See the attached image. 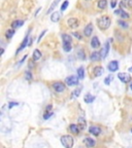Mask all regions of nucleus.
<instances>
[{"instance_id":"31","label":"nucleus","mask_w":132,"mask_h":148,"mask_svg":"<svg viewBox=\"0 0 132 148\" xmlns=\"http://www.w3.org/2000/svg\"><path fill=\"white\" fill-rule=\"evenodd\" d=\"M32 77H33V75H32V73H31L30 71H26V72H25V78H26L27 80H31Z\"/></svg>"},{"instance_id":"39","label":"nucleus","mask_w":132,"mask_h":148,"mask_svg":"<svg viewBox=\"0 0 132 148\" xmlns=\"http://www.w3.org/2000/svg\"><path fill=\"white\" fill-rule=\"evenodd\" d=\"M17 105H18L17 102H10V103L8 104V109H11L13 106H17Z\"/></svg>"},{"instance_id":"7","label":"nucleus","mask_w":132,"mask_h":148,"mask_svg":"<svg viewBox=\"0 0 132 148\" xmlns=\"http://www.w3.org/2000/svg\"><path fill=\"white\" fill-rule=\"evenodd\" d=\"M107 69L109 70L110 72H116L119 70V62L114 60V61H110L107 65Z\"/></svg>"},{"instance_id":"38","label":"nucleus","mask_w":132,"mask_h":148,"mask_svg":"<svg viewBox=\"0 0 132 148\" xmlns=\"http://www.w3.org/2000/svg\"><path fill=\"white\" fill-rule=\"evenodd\" d=\"M117 4H118L117 0H110V6H112V8H116Z\"/></svg>"},{"instance_id":"29","label":"nucleus","mask_w":132,"mask_h":148,"mask_svg":"<svg viewBox=\"0 0 132 148\" xmlns=\"http://www.w3.org/2000/svg\"><path fill=\"white\" fill-rule=\"evenodd\" d=\"M63 49H64V52L69 53L72 49V46L70 43H63Z\"/></svg>"},{"instance_id":"17","label":"nucleus","mask_w":132,"mask_h":148,"mask_svg":"<svg viewBox=\"0 0 132 148\" xmlns=\"http://www.w3.org/2000/svg\"><path fill=\"white\" fill-rule=\"evenodd\" d=\"M100 59H101V55L98 52H94V53L91 54V56H90V60H91V62H97Z\"/></svg>"},{"instance_id":"4","label":"nucleus","mask_w":132,"mask_h":148,"mask_svg":"<svg viewBox=\"0 0 132 148\" xmlns=\"http://www.w3.org/2000/svg\"><path fill=\"white\" fill-rule=\"evenodd\" d=\"M79 77L78 76H74V75H70V76H67L65 78V82L68 87H73V86H78L79 84Z\"/></svg>"},{"instance_id":"44","label":"nucleus","mask_w":132,"mask_h":148,"mask_svg":"<svg viewBox=\"0 0 132 148\" xmlns=\"http://www.w3.org/2000/svg\"><path fill=\"white\" fill-rule=\"evenodd\" d=\"M130 89L132 90V82H130Z\"/></svg>"},{"instance_id":"3","label":"nucleus","mask_w":132,"mask_h":148,"mask_svg":"<svg viewBox=\"0 0 132 148\" xmlns=\"http://www.w3.org/2000/svg\"><path fill=\"white\" fill-rule=\"evenodd\" d=\"M30 31H31V29H29L28 30V32H27V35H26V37L24 38V40H23V42L21 43V45L19 46V48H18V51L16 52V55H18L20 52H22L23 49L26 47V46H28L29 45V42H30V38H29V35H30Z\"/></svg>"},{"instance_id":"15","label":"nucleus","mask_w":132,"mask_h":148,"mask_svg":"<svg viewBox=\"0 0 132 148\" xmlns=\"http://www.w3.org/2000/svg\"><path fill=\"white\" fill-rule=\"evenodd\" d=\"M69 131H70L72 134H74V135H78V134L80 133V131H81V128L79 126V124L72 123V124L69 125Z\"/></svg>"},{"instance_id":"5","label":"nucleus","mask_w":132,"mask_h":148,"mask_svg":"<svg viewBox=\"0 0 132 148\" xmlns=\"http://www.w3.org/2000/svg\"><path fill=\"white\" fill-rule=\"evenodd\" d=\"M52 87H53V89L56 91V93H58V94L63 93V91L65 90V89H66L65 84H64L63 82H61V81H56V82H54Z\"/></svg>"},{"instance_id":"37","label":"nucleus","mask_w":132,"mask_h":148,"mask_svg":"<svg viewBox=\"0 0 132 148\" xmlns=\"http://www.w3.org/2000/svg\"><path fill=\"white\" fill-rule=\"evenodd\" d=\"M44 33H46V30H44V31H43L40 33V35L38 36V39H37V43H39V42L41 41V38H43L44 36Z\"/></svg>"},{"instance_id":"14","label":"nucleus","mask_w":132,"mask_h":148,"mask_svg":"<svg viewBox=\"0 0 132 148\" xmlns=\"http://www.w3.org/2000/svg\"><path fill=\"white\" fill-rule=\"evenodd\" d=\"M103 72H104V70H103V68H102L101 66H96V67L94 68V70H93V74H94L95 77L101 76V75L103 74Z\"/></svg>"},{"instance_id":"19","label":"nucleus","mask_w":132,"mask_h":148,"mask_svg":"<svg viewBox=\"0 0 132 148\" xmlns=\"http://www.w3.org/2000/svg\"><path fill=\"white\" fill-rule=\"evenodd\" d=\"M24 24V21L22 20H17V21H13V22L11 23V28L12 29H18V28L22 27Z\"/></svg>"},{"instance_id":"35","label":"nucleus","mask_w":132,"mask_h":148,"mask_svg":"<svg viewBox=\"0 0 132 148\" xmlns=\"http://www.w3.org/2000/svg\"><path fill=\"white\" fill-rule=\"evenodd\" d=\"M52 115H53V112H48V111H46L45 113H44V119H48L50 117H52Z\"/></svg>"},{"instance_id":"26","label":"nucleus","mask_w":132,"mask_h":148,"mask_svg":"<svg viewBox=\"0 0 132 148\" xmlns=\"http://www.w3.org/2000/svg\"><path fill=\"white\" fill-rule=\"evenodd\" d=\"M13 35H15V29H8V30H6V32H5V37L7 38V39H10Z\"/></svg>"},{"instance_id":"24","label":"nucleus","mask_w":132,"mask_h":148,"mask_svg":"<svg viewBox=\"0 0 132 148\" xmlns=\"http://www.w3.org/2000/svg\"><path fill=\"white\" fill-rule=\"evenodd\" d=\"M40 58H41V52L39 49H35V51L33 52V60L38 61V60H40Z\"/></svg>"},{"instance_id":"22","label":"nucleus","mask_w":132,"mask_h":148,"mask_svg":"<svg viewBox=\"0 0 132 148\" xmlns=\"http://www.w3.org/2000/svg\"><path fill=\"white\" fill-rule=\"evenodd\" d=\"M94 100H95V97H94L93 95H91V94H87V95L85 96V98H84V101H85L87 104H90V103L94 102Z\"/></svg>"},{"instance_id":"2","label":"nucleus","mask_w":132,"mask_h":148,"mask_svg":"<svg viewBox=\"0 0 132 148\" xmlns=\"http://www.w3.org/2000/svg\"><path fill=\"white\" fill-rule=\"evenodd\" d=\"M61 143L65 148H72L73 144H74V140L72 138V136L70 135H64L61 137Z\"/></svg>"},{"instance_id":"41","label":"nucleus","mask_w":132,"mask_h":148,"mask_svg":"<svg viewBox=\"0 0 132 148\" xmlns=\"http://www.w3.org/2000/svg\"><path fill=\"white\" fill-rule=\"evenodd\" d=\"M45 110H46V111H50V110H52V105H47V106H46V108H45Z\"/></svg>"},{"instance_id":"18","label":"nucleus","mask_w":132,"mask_h":148,"mask_svg":"<svg viewBox=\"0 0 132 148\" xmlns=\"http://www.w3.org/2000/svg\"><path fill=\"white\" fill-rule=\"evenodd\" d=\"M91 46L93 48H98L100 46V41L97 36H93L91 39Z\"/></svg>"},{"instance_id":"46","label":"nucleus","mask_w":132,"mask_h":148,"mask_svg":"<svg viewBox=\"0 0 132 148\" xmlns=\"http://www.w3.org/2000/svg\"><path fill=\"white\" fill-rule=\"evenodd\" d=\"M131 133H132V129H131Z\"/></svg>"},{"instance_id":"42","label":"nucleus","mask_w":132,"mask_h":148,"mask_svg":"<svg viewBox=\"0 0 132 148\" xmlns=\"http://www.w3.org/2000/svg\"><path fill=\"white\" fill-rule=\"evenodd\" d=\"M40 9H41V7H38V8H37V10H36V12H35V13H34V16H35V17H36V16H37V13L39 12V10H40Z\"/></svg>"},{"instance_id":"12","label":"nucleus","mask_w":132,"mask_h":148,"mask_svg":"<svg viewBox=\"0 0 132 148\" xmlns=\"http://www.w3.org/2000/svg\"><path fill=\"white\" fill-rule=\"evenodd\" d=\"M84 144L86 145L87 148H93L95 145H96V141L93 139V138H85L84 140Z\"/></svg>"},{"instance_id":"30","label":"nucleus","mask_w":132,"mask_h":148,"mask_svg":"<svg viewBox=\"0 0 132 148\" xmlns=\"http://www.w3.org/2000/svg\"><path fill=\"white\" fill-rule=\"evenodd\" d=\"M114 79V76L113 75H108L107 77H105V79H104V83L106 84V86H108V84H110V82L113 81Z\"/></svg>"},{"instance_id":"45","label":"nucleus","mask_w":132,"mask_h":148,"mask_svg":"<svg viewBox=\"0 0 132 148\" xmlns=\"http://www.w3.org/2000/svg\"><path fill=\"white\" fill-rule=\"evenodd\" d=\"M129 72H132V67H130V68H129Z\"/></svg>"},{"instance_id":"25","label":"nucleus","mask_w":132,"mask_h":148,"mask_svg":"<svg viewBox=\"0 0 132 148\" xmlns=\"http://www.w3.org/2000/svg\"><path fill=\"white\" fill-rule=\"evenodd\" d=\"M78 77L80 79H84L85 78V69L83 67H80L78 69Z\"/></svg>"},{"instance_id":"23","label":"nucleus","mask_w":132,"mask_h":148,"mask_svg":"<svg viewBox=\"0 0 132 148\" xmlns=\"http://www.w3.org/2000/svg\"><path fill=\"white\" fill-rule=\"evenodd\" d=\"M98 8L100 9H105L107 6V0H99L98 1Z\"/></svg>"},{"instance_id":"28","label":"nucleus","mask_w":132,"mask_h":148,"mask_svg":"<svg viewBox=\"0 0 132 148\" xmlns=\"http://www.w3.org/2000/svg\"><path fill=\"white\" fill-rule=\"evenodd\" d=\"M118 24L120 25L121 28H123V29H128L129 28V25L126 23V22H124L123 20H120V21H118Z\"/></svg>"},{"instance_id":"1","label":"nucleus","mask_w":132,"mask_h":148,"mask_svg":"<svg viewBox=\"0 0 132 148\" xmlns=\"http://www.w3.org/2000/svg\"><path fill=\"white\" fill-rule=\"evenodd\" d=\"M110 25H112V20L108 16H102L99 19H97V26L102 31L107 30Z\"/></svg>"},{"instance_id":"16","label":"nucleus","mask_w":132,"mask_h":148,"mask_svg":"<svg viewBox=\"0 0 132 148\" xmlns=\"http://www.w3.org/2000/svg\"><path fill=\"white\" fill-rule=\"evenodd\" d=\"M61 19V13L58 12V11H55L52 13V16H51V21L53 23H58L59 21Z\"/></svg>"},{"instance_id":"20","label":"nucleus","mask_w":132,"mask_h":148,"mask_svg":"<svg viewBox=\"0 0 132 148\" xmlns=\"http://www.w3.org/2000/svg\"><path fill=\"white\" fill-rule=\"evenodd\" d=\"M62 39H63V43H70L72 42V37L69 34H62Z\"/></svg>"},{"instance_id":"10","label":"nucleus","mask_w":132,"mask_h":148,"mask_svg":"<svg viewBox=\"0 0 132 148\" xmlns=\"http://www.w3.org/2000/svg\"><path fill=\"white\" fill-rule=\"evenodd\" d=\"M89 133L91 134V135L93 136H99L100 133H101V129L99 128V126H96V125H92L89 128Z\"/></svg>"},{"instance_id":"43","label":"nucleus","mask_w":132,"mask_h":148,"mask_svg":"<svg viewBox=\"0 0 132 148\" xmlns=\"http://www.w3.org/2000/svg\"><path fill=\"white\" fill-rule=\"evenodd\" d=\"M129 5L132 6V0H130V2H129Z\"/></svg>"},{"instance_id":"21","label":"nucleus","mask_w":132,"mask_h":148,"mask_svg":"<svg viewBox=\"0 0 132 148\" xmlns=\"http://www.w3.org/2000/svg\"><path fill=\"white\" fill-rule=\"evenodd\" d=\"M60 2V0H54V1H53V3L51 4V6H50V7H48V9H47V11H46V15H48V13H50V12H52L55 8H56V6L58 5V3Z\"/></svg>"},{"instance_id":"6","label":"nucleus","mask_w":132,"mask_h":148,"mask_svg":"<svg viewBox=\"0 0 132 148\" xmlns=\"http://www.w3.org/2000/svg\"><path fill=\"white\" fill-rule=\"evenodd\" d=\"M118 78H119L122 82L124 83H128L131 81V76L130 74L126 73V72H120L119 74H118Z\"/></svg>"},{"instance_id":"34","label":"nucleus","mask_w":132,"mask_h":148,"mask_svg":"<svg viewBox=\"0 0 132 148\" xmlns=\"http://www.w3.org/2000/svg\"><path fill=\"white\" fill-rule=\"evenodd\" d=\"M78 56H79V58L81 60H85V53L82 51V49H80L79 53H78Z\"/></svg>"},{"instance_id":"9","label":"nucleus","mask_w":132,"mask_h":148,"mask_svg":"<svg viewBox=\"0 0 132 148\" xmlns=\"http://www.w3.org/2000/svg\"><path fill=\"white\" fill-rule=\"evenodd\" d=\"M109 53V42L106 41L105 44H104L103 48L100 51V55H101V59H105L107 57V55Z\"/></svg>"},{"instance_id":"8","label":"nucleus","mask_w":132,"mask_h":148,"mask_svg":"<svg viewBox=\"0 0 132 148\" xmlns=\"http://www.w3.org/2000/svg\"><path fill=\"white\" fill-rule=\"evenodd\" d=\"M67 25L69 28H71V29H75V28H78L80 26V22L76 18H70L67 21Z\"/></svg>"},{"instance_id":"40","label":"nucleus","mask_w":132,"mask_h":148,"mask_svg":"<svg viewBox=\"0 0 132 148\" xmlns=\"http://www.w3.org/2000/svg\"><path fill=\"white\" fill-rule=\"evenodd\" d=\"M26 58H27V55H25V56H24V57H23V59L20 61V63H19V64H20V65H21V64H23V63H24V61L26 60Z\"/></svg>"},{"instance_id":"32","label":"nucleus","mask_w":132,"mask_h":148,"mask_svg":"<svg viewBox=\"0 0 132 148\" xmlns=\"http://www.w3.org/2000/svg\"><path fill=\"white\" fill-rule=\"evenodd\" d=\"M68 4H69V2H68V0H66V1H64L63 3H62V5H61V10L62 11H64L67 7H68Z\"/></svg>"},{"instance_id":"27","label":"nucleus","mask_w":132,"mask_h":148,"mask_svg":"<svg viewBox=\"0 0 132 148\" xmlns=\"http://www.w3.org/2000/svg\"><path fill=\"white\" fill-rule=\"evenodd\" d=\"M79 126L81 128V130H84L85 128H86V120H85V118H82V117H80L79 118Z\"/></svg>"},{"instance_id":"11","label":"nucleus","mask_w":132,"mask_h":148,"mask_svg":"<svg viewBox=\"0 0 132 148\" xmlns=\"http://www.w3.org/2000/svg\"><path fill=\"white\" fill-rule=\"evenodd\" d=\"M114 13H115V15H117V16H120V17H121L122 19H124V20H127V19L130 18L129 13L126 12L124 9H117V10L114 11Z\"/></svg>"},{"instance_id":"13","label":"nucleus","mask_w":132,"mask_h":148,"mask_svg":"<svg viewBox=\"0 0 132 148\" xmlns=\"http://www.w3.org/2000/svg\"><path fill=\"white\" fill-rule=\"evenodd\" d=\"M93 32V25L92 24H88L86 27H85V29H84V35L86 37H90L91 36V34Z\"/></svg>"},{"instance_id":"36","label":"nucleus","mask_w":132,"mask_h":148,"mask_svg":"<svg viewBox=\"0 0 132 148\" xmlns=\"http://www.w3.org/2000/svg\"><path fill=\"white\" fill-rule=\"evenodd\" d=\"M72 35H73V36H74L75 38H78L79 40H82V39H83V36L80 34V32H73V33H72Z\"/></svg>"},{"instance_id":"33","label":"nucleus","mask_w":132,"mask_h":148,"mask_svg":"<svg viewBox=\"0 0 132 148\" xmlns=\"http://www.w3.org/2000/svg\"><path fill=\"white\" fill-rule=\"evenodd\" d=\"M82 89H83V87H80L79 89H76L75 90H74V93H73V97H79L80 96V94H81V90H82Z\"/></svg>"},{"instance_id":"47","label":"nucleus","mask_w":132,"mask_h":148,"mask_svg":"<svg viewBox=\"0 0 132 148\" xmlns=\"http://www.w3.org/2000/svg\"><path fill=\"white\" fill-rule=\"evenodd\" d=\"M87 1H90V0H87Z\"/></svg>"}]
</instances>
